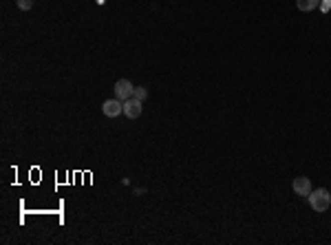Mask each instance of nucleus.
I'll return each mask as SVG.
<instances>
[{
	"mask_svg": "<svg viewBox=\"0 0 331 245\" xmlns=\"http://www.w3.org/2000/svg\"><path fill=\"white\" fill-rule=\"evenodd\" d=\"M95 3H97V5H106V0H95Z\"/></svg>",
	"mask_w": 331,
	"mask_h": 245,
	"instance_id": "1a4fd4ad",
	"label": "nucleus"
},
{
	"mask_svg": "<svg viewBox=\"0 0 331 245\" xmlns=\"http://www.w3.org/2000/svg\"><path fill=\"white\" fill-rule=\"evenodd\" d=\"M291 190H294L298 197H309L311 194V181H309V177H296L294 183H291Z\"/></svg>",
	"mask_w": 331,
	"mask_h": 245,
	"instance_id": "39448f33",
	"label": "nucleus"
},
{
	"mask_svg": "<svg viewBox=\"0 0 331 245\" xmlns=\"http://www.w3.org/2000/svg\"><path fill=\"white\" fill-rule=\"evenodd\" d=\"M135 97L143 102V99L148 97V88H146V86H135Z\"/></svg>",
	"mask_w": 331,
	"mask_h": 245,
	"instance_id": "0eeeda50",
	"label": "nucleus"
},
{
	"mask_svg": "<svg viewBox=\"0 0 331 245\" xmlns=\"http://www.w3.org/2000/svg\"><path fill=\"white\" fill-rule=\"evenodd\" d=\"M309 205H311L313 212H327L331 205V192L327 188H318V190H311L309 194Z\"/></svg>",
	"mask_w": 331,
	"mask_h": 245,
	"instance_id": "f257e3e1",
	"label": "nucleus"
},
{
	"mask_svg": "<svg viewBox=\"0 0 331 245\" xmlns=\"http://www.w3.org/2000/svg\"><path fill=\"white\" fill-rule=\"evenodd\" d=\"M318 5H320V0H296V7L300 9V11H313V9H318Z\"/></svg>",
	"mask_w": 331,
	"mask_h": 245,
	"instance_id": "423d86ee",
	"label": "nucleus"
},
{
	"mask_svg": "<svg viewBox=\"0 0 331 245\" xmlns=\"http://www.w3.org/2000/svg\"><path fill=\"white\" fill-rule=\"evenodd\" d=\"M16 5H18V9H22V11H29L33 7V0H16Z\"/></svg>",
	"mask_w": 331,
	"mask_h": 245,
	"instance_id": "6e6552de",
	"label": "nucleus"
},
{
	"mask_svg": "<svg viewBox=\"0 0 331 245\" xmlns=\"http://www.w3.org/2000/svg\"><path fill=\"white\" fill-rule=\"evenodd\" d=\"M115 95H117V99H121V102L135 97V84H132L130 80H126V77H121V80L115 82Z\"/></svg>",
	"mask_w": 331,
	"mask_h": 245,
	"instance_id": "f03ea898",
	"label": "nucleus"
},
{
	"mask_svg": "<svg viewBox=\"0 0 331 245\" xmlns=\"http://www.w3.org/2000/svg\"><path fill=\"white\" fill-rule=\"evenodd\" d=\"M102 113L106 115V117H119L121 113H124V102H121V99H106V102L102 104Z\"/></svg>",
	"mask_w": 331,
	"mask_h": 245,
	"instance_id": "7ed1b4c3",
	"label": "nucleus"
},
{
	"mask_svg": "<svg viewBox=\"0 0 331 245\" xmlns=\"http://www.w3.org/2000/svg\"><path fill=\"white\" fill-rule=\"evenodd\" d=\"M141 110H143L141 99L130 97V99H126V102H124V115H126L128 119H137V117L141 115Z\"/></svg>",
	"mask_w": 331,
	"mask_h": 245,
	"instance_id": "20e7f679",
	"label": "nucleus"
}]
</instances>
